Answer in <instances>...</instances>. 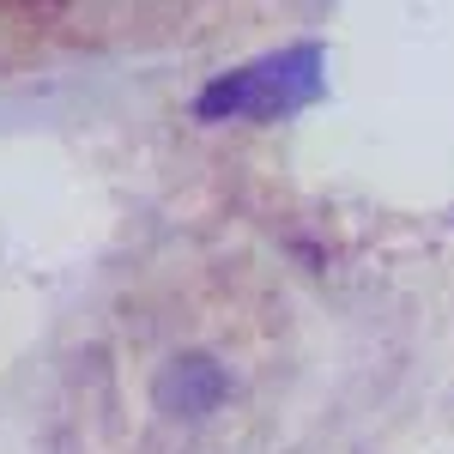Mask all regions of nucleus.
I'll return each instance as SVG.
<instances>
[{
    "mask_svg": "<svg viewBox=\"0 0 454 454\" xmlns=\"http://www.w3.org/2000/svg\"><path fill=\"white\" fill-rule=\"evenodd\" d=\"M261 364L218 279L128 285L73 364L79 454H231L254 419Z\"/></svg>",
    "mask_w": 454,
    "mask_h": 454,
    "instance_id": "f257e3e1",
    "label": "nucleus"
}]
</instances>
